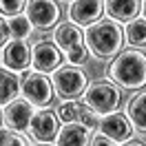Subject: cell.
<instances>
[{"instance_id": "obj_17", "label": "cell", "mask_w": 146, "mask_h": 146, "mask_svg": "<svg viewBox=\"0 0 146 146\" xmlns=\"http://www.w3.org/2000/svg\"><path fill=\"white\" fill-rule=\"evenodd\" d=\"M20 93V80L16 78V73L7 71L0 66V106L9 104L16 100V95Z\"/></svg>"}, {"instance_id": "obj_22", "label": "cell", "mask_w": 146, "mask_h": 146, "mask_svg": "<svg viewBox=\"0 0 146 146\" xmlns=\"http://www.w3.org/2000/svg\"><path fill=\"white\" fill-rule=\"evenodd\" d=\"M78 124H82V126H86L89 131L91 128L98 126V113H93L89 106H84V104H80V111H78Z\"/></svg>"}, {"instance_id": "obj_21", "label": "cell", "mask_w": 146, "mask_h": 146, "mask_svg": "<svg viewBox=\"0 0 146 146\" xmlns=\"http://www.w3.org/2000/svg\"><path fill=\"white\" fill-rule=\"evenodd\" d=\"M0 146H29V142L16 131H0Z\"/></svg>"}, {"instance_id": "obj_23", "label": "cell", "mask_w": 146, "mask_h": 146, "mask_svg": "<svg viewBox=\"0 0 146 146\" xmlns=\"http://www.w3.org/2000/svg\"><path fill=\"white\" fill-rule=\"evenodd\" d=\"M22 9H25V2H20V0H16V2H0V13L2 16L16 18V16H20Z\"/></svg>"}, {"instance_id": "obj_18", "label": "cell", "mask_w": 146, "mask_h": 146, "mask_svg": "<svg viewBox=\"0 0 146 146\" xmlns=\"http://www.w3.org/2000/svg\"><path fill=\"white\" fill-rule=\"evenodd\" d=\"M124 36H126L128 44L137 46V49L142 51V49H144V40H146V22H144V18L131 20V25H126Z\"/></svg>"}, {"instance_id": "obj_25", "label": "cell", "mask_w": 146, "mask_h": 146, "mask_svg": "<svg viewBox=\"0 0 146 146\" xmlns=\"http://www.w3.org/2000/svg\"><path fill=\"white\" fill-rule=\"evenodd\" d=\"M89 144H91V146H115V142L106 139L104 135H95V137L91 139V142H89Z\"/></svg>"}, {"instance_id": "obj_19", "label": "cell", "mask_w": 146, "mask_h": 146, "mask_svg": "<svg viewBox=\"0 0 146 146\" xmlns=\"http://www.w3.org/2000/svg\"><path fill=\"white\" fill-rule=\"evenodd\" d=\"M7 27H9V36L13 40H27L31 36V25H29L27 16H22V13L16 16V18H11L7 22Z\"/></svg>"}, {"instance_id": "obj_9", "label": "cell", "mask_w": 146, "mask_h": 146, "mask_svg": "<svg viewBox=\"0 0 146 146\" xmlns=\"http://www.w3.org/2000/svg\"><path fill=\"white\" fill-rule=\"evenodd\" d=\"M31 64L38 73H51L55 69H60L62 64V55L58 51V46L49 40H40L31 49Z\"/></svg>"}, {"instance_id": "obj_7", "label": "cell", "mask_w": 146, "mask_h": 146, "mask_svg": "<svg viewBox=\"0 0 146 146\" xmlns=\"http://www.w3.org/2000/svg\"><path fill=\"white\" fill-rule=\"evenodd\" d=\"M25 9H27V20L31 29L46 31L60 20V7L58 2H51V0H31V2H25Z\"/></svg>"}, {"instance_id": "obj_1", "label": "cell", "mask_w": 146, "mask_h": 146, "mask_svg": "<svg viewBox=\"0 0 146 146\" xmlns=\"http://www.w3.org/2000/svg\"><path fill=\"white\" fill-rule=\"evenodd\" d=\"M84 40H86V51H91L100 60H109L122 51L124 33H122V27L115 25L113 20H100L86 27Z\"/></svg>"}, {"instance_id": "obj_11", "label": "cell", "mask_w": 146, "mask_h": 146, "mask_svg": "<svg viewBox=\"0 0 146 146\" xmlns=\"http://www.w3.org/2000/svg\"><path fill=\"white\" fill-rule=\"evenodd\" d=\"M33 117V106L29 104L25 98H16L13 102L7 104V109L2 113V122L9 131H25L29 128V122Z\"/></svg>"}, {"instance_id": "obj_14", "label": "cell", "mask_w": 146, "mask_h": 146, "mask_svg": "<svg viewBox=\"0 0 146 146\" xmlns=\"http://www.w3.org/2000/svg\"><path fill=\"white\" fill-rule=\"evenodd\" d=\"M55 139H58V146H89L91 131L78 122H73V124H64L58 131Z\"/></svg>"}, {"instance_id": "obj_15", "label": "cell", "mask_w": 146, "mask_h": 146, "mask_svg": "<svg viewBox=\"0 0 146 146\" xmlns=\"http://www.w3.org/2000/svg\"><path fill=\"white\" fill-rule=\"evenodd\" d=\"M144 9V2H137V0H131V2H117V0H113V2H104V11L109 13V18L115 22H124V20H131L135 18L137 13H142Z\"/></svg>"}, {"instance_id": "obj_13", "label": "cell", "mask_w": 146, "mask_h": 146, "mask_svg": "<svg viewBox=\"0 0 146 146\" xmlns=\"http://www.w3.org/2000/svg\"><path fill=\"white\" fill-rule=\"evenodd\" d=\"M102 13H104V2H100V0H78L69 9V16L75 22V27L78 25H93Z\"/></svg>"}, {"instance_id": "obj_2", "label": "cell", "mask_w": 146, "mask_h": 146, "mask_svg": "<svg viewBox=\"0 0 146 146\" xmlns=\"http://www.w3.org/2000/svg\"><path fill=\"white\" fill-rule=\"evenodd\" d=\"M109 78L122 89H142L146 82V58L142 51H122L111 62Z\"/></svg>"}, {"instance_id": "obj_20", "label": "cell", "mask_w": 146, "mask_h": 146, "mask_svg": "<svg viewBox=\"0 0 146 146\" xmlns=\"http://www.w3.org/2000/svg\"><path fill=\"white\" fill-rule=\"evenodd\" d=\"M78 111H80L78 102H62L58 106V111H55V117H58V122L73 124V122H78Z\"/></svg>"}, {"instance_id": "obj_16", "label": "cell", "mask_w": 146, "mask_h": 146, "mask_svg": "<svg viewBox=\"0 0 146 146\" xmlns=\"http://www.w3.org/2000/svg\"><path fill=\"white\" fill-rule=\"evenodd\" d=\"M144 102H146V93L139 89V93L128 102V109H126L128 124H131V128H135L139 135L144 133V124H146L144 122Z\"/></svg>"}, {"instance_id": "obj_6", "label": "cell", "mask_w": 146, "mask_h": 146, "mask_svg": "<svg viewBox=\"0 0 146 146\" xmlns=\"http://www.w3.org/2000/svg\"><path fill=\"white\" fill-rule=\"evenodd\" d=\"M20 93L25 95V100L31 106H49L51 100L55 98L51 80L46 78L44 73H38V71H27L22 75Z\"/></svg>"}, {"instance_id": "obj_8", "label": "cell", "mask_w": 146, "mask_h": 146, "mask_svg": "<svg viewBox=\"0 0 146 146\" xmlns=\"http://www.w3.org/2000/svg\"><path fill=\"white\" fill-rule=\"evenodd\" d=\"M2 64L11 73H22L31 64V46L25 40H11L2 46Z\"/></svg>"}, {"instance_id": "obj_10", "label": "cell", "mask_w": 146, "mask_h": 146, "mask_svg": "<svg viewBox=\"0 0 146 146\" xmlns=\"http://www.w3.org/2000/svg\"><path fill=\"white\" fill-rule=\"evenodd\" d=\"M58 131H60V122L55 117V113L49 109H42L38 113H33V117L29 122V133L36 137L38 142H42V144L53 142Z\"/></svg>"}, {"instance_id": "obj_28", "label": "cell", "mask_w": 146, "mask_h": 146, "mask_svg": "<svg viewBox=\"0 0 146 146\" xmlns=\"http://www.w3.org/2000/svg\"><path fill=\"white\" fill-rule=\"evenodd\" d=\"M0 124H2V113H0Z\"/></svg>"}, {"instance_id": "obj_27", "label": "cell", "mask_w": 146, "mask_h": 146, "mask_svg": "<svg viewBox=\"0 0 146 146\" xmlns=\"http://www.w3.org/2000/svg\"><path fill=\"white\" fill-rule=\"evenodd\" d=\"M38 146H51V144H38Z\"/></svg>"}, {"instance_id": "obj_24", "label": "cell", "mask_w": 146, "mask_h": 146, "mask_svg": "<svg viewBox=\"0 0 146 146\" xmlns=\"http://www.w3.org/2000/svg\"><path fill=\"white\" fill-rule=\"evenodd\" d=\"M9 42V27H7V22L0 18V46H5Z\"/></svg>"}, {"instance_id": "obj_3", "label": "cell", "mask_w": 146, "mask_h": 146, "mask_svg": "<svg viewBox=\"0 0 146 146\" xmlns=\"http://www.w3.org/2000/svg\"><path fill=\"white\" fill-rule=\"evenodd\" d=\"M53 44L58 46L60 55H64L71 64H82L89 58V51L84 46V33L73 22L58 25L53 33Z\"/></svg>"}, {"instance_id": "obj_26", "label": "cell", "mask_w": 146, "mask_h": 146, "mask_svg": "<svg viewBox=\"0 0 146 146\" xmlns=\"http://www.w3.org/2000/svg\"><path fill=\"white\" fill-rule=\"evenodd\" d=\"M124 146H144V144H142V142H126Z\"/></svg>"}, {"instance_id": "obj_12", "label": "cell", "mask_w": 146, "mask_h": 146, "mask_svg": "<svg viewBox=\"0 0 146 146\" xmlns=\"http://www.w3.org/2000/svg\"><path fill=\"white\" fill-rule=\"evenodd\" d=\"M98 126L102 131L100 135H104L111 142H126L131 137V133H133L126 115H122V113H109V115H104V119L98 122Z\"/></svg>"}, {"instance_id": "obj_5", "label": "cell", "mask_w": 146, "mask_h": 146, "mask_svg": "<svg viewBox=\"0 0 146 146\" xmlns=\"http://www.w3.org/2000/svg\"><path fill=\"white\" fill-rule=\"evenodd\" d=\"M84 106H89L93 113H113L122 102V93L111 82H93L82 93Z\"/></svg>"}, {"instance_id": "obj_4", "label": "cell", "mask_w": 146, "mask_h": 146, "mask_svg": "<svg viewBox=\"0 0 146 146\" xmlns=\"http://www.w3.org/2000/svg\"><path fill=\"white\" fill-rule=\"evenodd\" d=\"M51 86H53V93L60 95L64 102H75V98H80L86 89V75L82 69L66 64L53 71Z\"/></svg>"}]
</instances>
